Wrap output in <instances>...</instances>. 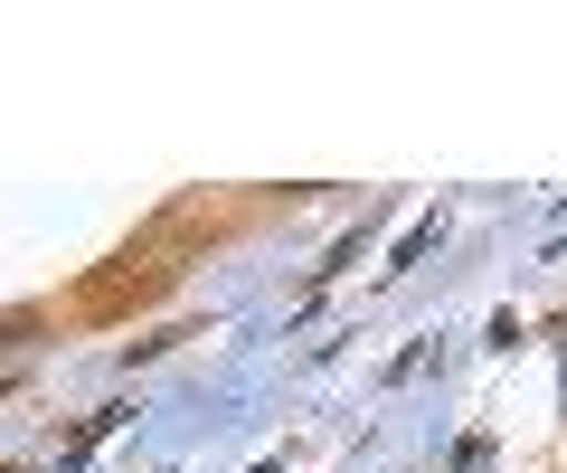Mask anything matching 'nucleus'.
Wrapping results in <instances>:
<instances>
[{
  "mask_svg": "<svg viewBox=\"0 0 567 473\" xmlns=\"http://www.w3.org/2000/svg\"><path fill=\"white\" fill-rule=\"evenodd\" d=\"M435 227H445V218H416V227H406V237H398V256H388V266H416V256L435 247Z\"/></svg>",
  "mask_w": 567,
  "mask_h": 473,
  "instance_id": "f257e3e1",
  "label": "nucleus"
}]
</instances>
